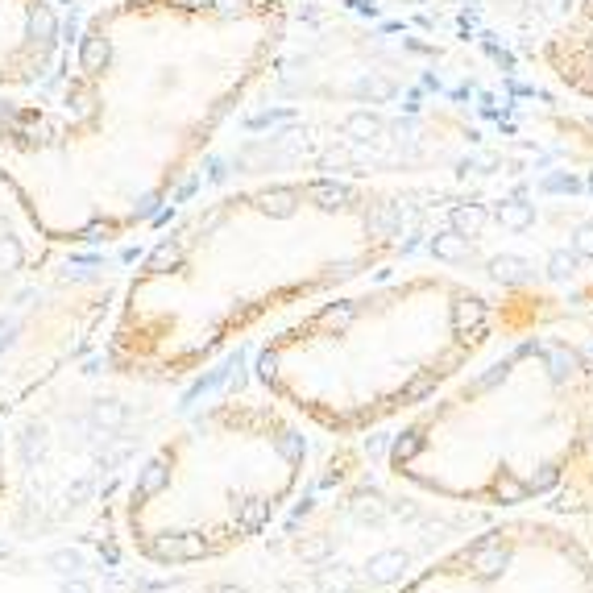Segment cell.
Instances as JSON below:
<instances>
[{
    "mask_svg": "<svg viewBox=\"0 0 593 593\" xmlns=\"http://www.w3.org/2000/svg\"><path fill=\"white\" fill-rule=\"evenodd\" d=\"M291 0H108L67 34L54 104L0 112V150L34 162L54 237H121L166 195L270 75Z\"/></svg>",
    "mask_w": 593,
    "mask_h": 593,
    "instance_id": "6da1fadb",
    "label": "cell"
},
{
    "mask_svg": "<svg viewBox=\"0 0 593 593\" xmlns=\"http://www.w3.org/2000/svg\"><path fill=\"white\" fill-rule=\"evenodd\" d=\"M535 59L564 92L593 104V0H564V13L540 34Z\"/></svg>",
    "mask_w": 593,
    "mask_h": 593,
    "instance_id": "ba28073f",
    "label": "cell"
},
{
    "mask_svg": "<svg viewBox=\"0 0 593 593\" xmlns=\"http://www.w3.org/2000/svg\"><path fill=\"white\" fill-rule=\"evenodd\" d=\"M403 237V195L361 179L307 175L220 191L137 266L108 361L146 382L191 378L262 324L370 278Z\"/></svg>",
    "mask_w": 593,
    "mask_h": 593,
    "instance_id": "7a4b0ae2",
    "label": "cell"
},
{
    "mask_svg": "<svg viewBox=\"0 0 593 593\" xmlns=\"http://www.w3.org/2000/svg\"><path fill=\"white\" fill-rule=\"evenodd\" d=\"M59 5H63V9H96V5H108V0H59Z\"/></svg>",
    "mask_w": 593,
    "mask_h": 593,
    "instance_id": "9c48e42d",
    "label": "cell"
},
{
    "mask_svg": "<svg viewBox=\"0 0 593 593\" xmlns=\"http://www.w3.org/2000/svg\"><path fill=\"white\" fill-rule=\"evenodd\" d=\"M494 332L498 307L477 282L415 266L299 307L258 345L253 382L307 432L353 440L436 399Z\"/></svg>",
    "mask_w": 593,
    "mask_h": 593,
    "instance_id": "3957f363",
    "label": "cell"
},
{
    "mask_svg": "<svg viewBox=\"0 0 593 593\" xmlns=\"http://www.w3.org/2000/svg\"><path fill=\"white\" fill-rule=\"evenodd\" d=\"M394 593H593V548L569 523L510 515L419 564Z\"/></svg>",
    "mask_w": 593,
    "mask_h": 593,
    "instance_id": "8992f818",
    "label": "cell"
},
{
    "mask_svg": "<svg viewBox=\"0 0 593 593\" xmlns=\"http://www.w3.org/2000/svg\"><path fill=\"white\" fill-rule=\"evenodd\" d=\"M71 34L59 0H0V83L30 88L54 71Z\"/></svg>",
    "mask_w": 593,
    "mask_h": 593,
    "instance_id": "52a82bcc",
    "label": "cell"
},
{
    "mask_svg": "<svg viewBox=\"0 0 593 593\" xmlns=\"http://www.w3.org/2000/svg\"><path fill=\"white\" fill-rule=\"evenodd\" d=\"M312 436L270 394L204 403L141 461L125 502L150 564L191 569L249 548L303 490Z\"/></svg>",
    "mask_w": 593,
    "mask_h": 593,
    "instance_id": "5b68a950",
    "label": "cell"
},
{
    "mask_svg": "<svg viewBox=\"0 0 593 593\" xmlns=\"http://www.w3.org/2000/svg\"><path fill=\"white\" fill-rule=\"evenodd\" d=\"M593 457V353L564 332H531L473 361L390 436L386 469L452 506L544 502Z\"/></svg>",
    "mask_w": 593,
    "mask_h": 593,
    "instance_id": "277c9868",
    "label": "cell"
}]
</instances>
